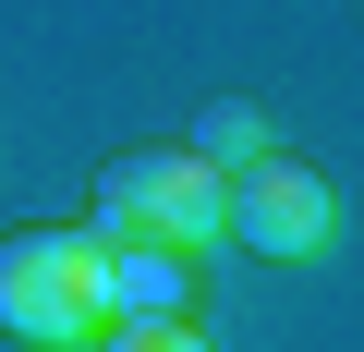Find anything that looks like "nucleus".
Wrapping results in <instances>:
<instances>
[{
  "label": "nucleus",
  "instance_id": "obj_3",
  "mask_svg": "<svg viewBox=\"0 0 364 352\" xmlns=\"http://www.w3.org/2000/svg\"><path fill=\"white\" fill-rule=\"evenodd\" d=\"M328 231H340V195L316 183V158L267 146L231 170V243L243 255H328Z\"/></svg>",
  "mask_w": 364,
  "mask_h": 352
},
{
  "label": "nucleus",
  "instance_id": "obj_2",
  "mask_svg": "<svg viewBox=\"0 0 364 352\" xmlns=\"http://www.w3.org/2000/svg\"><path fill=\"white\" fill-rule=\"evenodd\" d=\"M0 328L37 352H97L109 328V243L97 231H13L0 243Z\"/></svg>",
  "mask_w": 364,
  "mask_h": 352
},
{
  "label": "nucleus",
  "instance_id": "obj_5",
  "mask_svg": "<svg viewBox=\"0 0 364 352\" xmlns=\"http://www.w3.org/2000/svg\"><path fill=\"white\" fill-rule=\"evenodd\" d=\"M195 158H219V170H243V158H267V122H255L243 97H219V110L195 122Z\"/></svg>",
  "mask_w": 364,
  "mask_h": 352
},
{
  "label": "nucleus",
  "instance_id": "obj_6",
  "mask_svg": "<svg viewBox=\"0 0 364 352\" xmlns=\"http://www.w3.org/2000/svg\"><path fill=\"white\" fill-rule=\"evenodd\" d=\"M97 352H207V328H195V316H109Z\"/></svg>",
  "mask_w": 364,
  "mask_h": 352
},
{
  "label": "nucleus",
  "instance_id": "obj_4",
  "mask_svg": "<svg viewBox=\"0 0 364 352\" xmlns=\"http://www.w3.org/2000/svg\"><path fill=\"white\" fill-rule=\"evenodd\" d=\"M109 316H195V255H170V243H109Z\"/></svg>",
  "mask_w": 364,
  "mask_h": 352
},
{
  "label": "nucleus",
  "instance_id": "obj_1",
  "mask_svg": "<svg viewBox=\"0 0 364 352\" xmlns=\"http://www.w3.org/2000/svg\"><path fill=\"white\" fill-rule=\"evenodd\" d=\"M97 243H170V255H207L231 243V170L195 158V146H122L97 170V207H85Z\"/></svg>",
  "mask_w": 364,
  "mask_h": 352
}]
</instances>
